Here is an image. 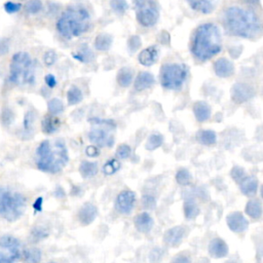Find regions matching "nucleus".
Segmentation results:
<instances>
[{
  "instance_id": "nucleus-25",
  "label": "nucleus",
  "mask_w": 263,
  "mask_h": 263,
  "mask_svg": "<svg viewBox=\"0 0 263 263\" xmlns=\"http://www.w3.org/2000/svg\"><path fill=\"white\" fill-rule=\"evenodd\" d=\"M246 214L252 219H259L262 216V204L259 199H251L245 206Z\"/></svg>"
},
{
  "instance_id": "nucleus-7",
  "label": "nucleus",
  "mask_w": 263,
  "mask_h": 263,
  "mask_svg": "<svg viewBox=\"0 0 263 263\" xmlns=\"http://www.w3.org/2000/svg\"><path fill=\"white\" fill-rule=\"evenodd\" d=\"M88 122L96 126L88 133V139L92 144L97 147H111L114 144V137L109 132L116 127L112 119L91 117L88 119Z\"/></svg>"
},
{
  "instance_id": "nucleus-11",
  "label": "nucleus",
  "mask_w": 263,
  "mask_h": 263,
  "mask_svg": "<svg viewBox=\"0 0 263 263\" xmlns=\"http://www.w3.org/2000/svg\"><path fill=\"white\" fill-rule=\"evenodd\" d=\"M136 202V194L130 190L121 191L115 200V209L122 215H128L133 211Z\"/></svg>"
},
{
  "instance_id": "nucleus-47",
  "label": "nucleus",
  "mask_w": 263,
  "mask_h": 263,
  "mask_svg": "<svg viewBox=\"0 0 263 263\" xmlns=\"http://www.w3.org/2000/svg\"><path fill=\"white\" fill-rule=\"evenodd\" d=\"M1 119L4 125H9L13 120V113L9 108H4L1 114Z\"/></svg>"
},
{
  "instance_id": "nucleus-39",
  "label": "nucleus",
  "mask_w": 263,
  "mask_h": 263,
  "mask_svg": "<svg viewBox=\"0 0 263 263\" xmlns=\"http://www.w3.org/2000/svg\"><path fill=\"white\" fill-rule=\"evenodd\" d=\"M42 9V2L40 0H29L25 4V11L29 14H36Z\"/></svg>"
},
{
  "instance_id": "nucleus-49",
  "label": "nucleus",
  "mask_w": 263,
  "mask_h": 263,
  "mask_svg": "<svg viewBox=\"0 0 263 263\" xmlns=\"http://www.w3.org/2000/svg\"><path fill=\"white\" fill-rule=\"evenodd\" d=\"M85 154L88 157H97L100 155V150L96 145H89L85 149Z\"/></svg>"
},
{
  "instance_id": "nucleus-2",
  "label": "nucleus",
  "mask_w": 263,
  "mask_h": 263,
  "mask_svg": "<svg viewBox=\"0 0 263 263\" xmlns=\"http://www.w3.org/2000/svg\"><path fill=\"white\" fill-rule=\"evenodd\" d=\"M221 49L222 37L216 25L208 23L197 27L191 42V52L196 59L208 61L218 54Z\"/></svg>"
},
{
  "instance_id": "nucleus-41",
  "label": "nucleus",
  "mask_w": 263,
  "mask_h": 263,
  "mask_svg": "<svg viewBox=\"0 0 263 263\" xmlns=\"http://www.w3.org/2000/svg\"><path fill=\"white\" fill-rule=\"evenodd\" d=\"M48 235V231L43 227H35L31 231V240L34 242H37L43 238H45Z\"/></svg>"
},
{
  "instance_id": "nucleus-13",
  "label": "nucleus",
  "mask_w": 263,
  "mask_h": 263,
  "mask_svg": "<svg viewBox=\"0 0 263 263\" xmlns=\"http://www.w3.org/2000/svg\"><path fill=\"white\" fill-rule=\"evenodd\" d=\"M255 96L254 88L246 83H237L232 87L231 90V97L232 100L237 103L241 104L249 100H251Z\"/></svg>"
},
{
  "instance_id": "nucleus-54",
  "label": "nucleus",
  "mask_w": 263,
  "mask_h": 263,
  "mask_svg": "<svg viewBox=\"0 0 263 263\" xmlns=\"http://www.w3.org/2000/svg\"><path fill=\"white\" fill-rule=\"evenodd\" d=\"M243 1L249 4H257V3H259L260 0H243Z\"/></svg>"
},
{
  "instance_id": "nucleus-30",
  "label": "nucleus",
  "mask_w": 263,
  "mask_h": 263,
  "mask_svg": "<svg viewBox=\"0 0 263 263\" xmlns=\"http://www.w3.org/2000/svg\"><path fill=\"white\" fill-rule=\"evenodd\" d=\"M196 139L197 141L205 146H211L214 145L217 141V135L214 130L211 129H202L199 130L196 135Z\"/></svg>"
},
{
  "instance_id": "nucleus-50",
  "label": "nucleus",
  "mask_w": 263,
  "mask_h": 263,
  "mask_svg": "<svg viewBox=\"0 0 263 263\" xmlns=\"http://www.w3.org/2000/svg\"><path fill=\"white\" fill-rule=\"evenodd\" d=\"M44 81H45V84L49 87V88H53L55 85H57V79L55 77L52 75V74H47L45 77H44Z\"/></svg>"
},
{
  "instance_id": "nucleus-44",
  "label": "nucleus",
  "mask_w": 263,
  "mask_h": 263,
  "mask_svg": "<svg viewBox=\"0 0 263 263\" xmlns=\"http://www.w3.org/2000/svg\"><path fill=\"white\" fill-rule=\"evenodd\" d=\"M130 152H132V149L128 145L121 144L116 149V156L120 159H126V158L129 157Z\"/></svg>"
},
{
  "instance_id": "nucleus-43",
  "label": "nucleus",
  "mask_w": 263,
  "mask_h": 263,
  "mask_svg": "<svg viewBox=\"0 0 263 263\" xmlns=\"http://www.w3.org/2000/svg\"><path fill=\"white\" fill-rule=\"evenodd\" d=\"M141 39L139 36L137 35H133L128 38V41H127V47H128V50L129 52H135L137 51L140 47H141Z\"/></svg>"
},
{
  "instance_id": "nucleus-15",
  "label": "nucleus",
  "mask_w": 263,
  "mask_h": 263,
  "mask_svg": "<svg viewBox=\"0 0 263 263\" xmlns=\"http://www.w3.org/2000/svg\"><path fill=\"white\" fill-rule=\"evenodd\" d=\"M97 216H98V208L90 202L84 203L78 212L79 222L84 226L91 224L96 220Z\"/></svg>"
},
{
  "instance_id": "nucleus-3",
  "label": "nucleus",
  "mask_w": 263,
  "mask_h": 263,
  "mask_svg": "<svg viewBox=\"0 0 263 263\" xmlns=\"http://www.w3.org/2000/svg\"><path fill=\"white\" fill-rule=\"evenodd\" d=\"M69 156L65 144L57 141L53 145L45 140L42 141L36 150V165L45 173L55 174L63 170L68 163Z\"/></svg>"
},
{
  "instance_id": "nucleus-14",
  "label": "nucleus",
  "mask_w": 263,
  "mask_h": 263,
  "mask_svg": "<svg viewBox=\"0 0 263 263\" xmlns=\"http://www.w3.org/2000/svg\"><path fill=\"white\" fill-rule=\"evenodd\" d=\"M185 235V228L182 226H175L167 229L163 233V242L171 248H176L181 245Z\"/></svg>"
},
{
  "instance_id": "nucleus-10",
  "label": "nucleus",
  "mask_w": 263,
  "mask_h": 263,
  "mask_svg": "<svg viewBox=\"0 0 263 263\" xmlns=\"http://www.w3.org/2000/svg\"><path fill=\"white\" fill-rule=\"evenodd\" d=\"M22 255L21 242L11 235L0 237V263H15Z\"/></svg>"
},
{
  "instance_id": "nucleus-35",
  "label": "nucleus",
  "mask_w": 263,
  "mask_h": 263,
  "mask_svg": "<svg viewBox=\"0 0 263 263\" xmlns=\"http://www.w3.org/2000/svg\"><path fill=\"white\" fill-rule=\"evenodd\" d=\"M176 181L179 185L186 186L192 182V175L186 168H181L176 174Z\"/></svg>"
},
{
  "instance_id": "nucleus-52",
  "label": "nucleus",
  "mask_w": 263,
  "mask_h": 263,
  "mask_svg": "<svg viewBox=\"0 0 263 263\" xmlns=\"http://www.w3.org/2000/svg\"><path fill=\"white\" fill-rule=\"evenodd\" d=\"M171 263H191V260L183 255H179L177 257H175Z\"/></svg>"
},
{
  "instance_id": "nucleus-21",
  "label": "nucleus",
  "mask_w": 263,
  "mask_h": 263,
  "mask_svg": "<svg viewBox=\"0 0 263 263\" xmlns=\"http://www.w3.org/2000/svg\"><path fill=\"white\" fill-rule=\"evenodd\" d=\"M187 2L193 10L209 14L215 10L218 0H187Z\"/></svg>"
},
{
  "instance_id": "nucleus-42",
  "label": "nucleus",
  "mask_w": 263,
  "mask_h": 263,
  "mask_svg": "<svg viewBox=\"0 0 263 263\" xmlns=\"http://www.w3.org/2000/svg\"><path fill=\"white\" fill-rule=\"evenodd\" d=\"M142 205L145 210H154L156 208V199L150 194H145L142 197Z\"/></svg>"
},
{
  "instance_id": "nucleus-29",
  "label": "nucleus",
  "mask_w": 263,
  "mask_h": 263,
  "mask_svg": "<svg viewBox=\"0 0 263 263\" xmlns=\"http://www.w3.org/2000/svg\"><path fill=\"white\" fill-rule=\"evenodd\" d=\"M113 42V38L108 33H101L95 39V47L100 51L108 50Z\"/></svg>"
},
{
  "instance_id": "nucleus-9",
  "label": "nucleus",
  "mask_w": 263,
  "mask_h": 263,
  "mask_svg": "<svg viewBox=\"0 0 263 263\" xmlns=\"http://www.w3.org/2000/svg\"><path fill=\"white\" fill-rule=\"evenodd\" d=\"M138 23L146 28L153 27L159 18V9L155 0H134Z\"/></svg>"
},
{
  "instance_id": "nucleus-6",
  "label": "nucleus",
  "mask_w": 263,
  "mask_h": 263,
  "mask_svg": "<svg viewBox=\"0 0 263 263\" xmlns=\"http://www.w3.org/2000/svg\"><path fill=\"white\" fill-rule=\"evenodd\" d=\"M27 206L26 197L6 187H0V216L12 222L17 220Z\"/></svg>"
},
{
  "instance_id": "nucleus-24",
  "label": "nucleus",
  "mask_w": 263,
  "mask_h": 263,
  "mask_svg": "<svg viewBox=\"0 0 263 263\" xmlns=\"http://www.w3.org/2000/svg\"><path fill=\"white\" fill-rule=\"evenodd\" d=\"M60 125H61L60 119L51 114L44 116V118L41 121L42 132L47 135L55 133L60 128Z\"/></svg>"
},
{
  "instance_id": "nucleus-33",
  "label": "nucleus",
  "mask_w": 263,
  "mask_h": 263,
  "mask_svg": "<svg viewBox=\"0 0 263 263\" xmlns=\"http://www.w3.org/2000/svg\"><path fill=\"white\" fill-rule=\"evenodd\" d=\"M83 99L82 91L76 85H72L67 91V102L69 105H77Z\"/></svg>"
},
{
  "instance_id": "nucleus-26",
  "label": "nucleus",
  "mask_w": 263,
  "mask_h": 263,
  "mask_svg": "<svg viewBox=\"0 0 263 263\" xmlns=\"http://www.w3.org/2000/svg\"><path fill=\"white\" fill-rule=\"evenodd\" d=\"M134 78V70L128 67H123L117 72V83L121 87H127L130 85Z\"/></svg>"
},
{
  "instance_id": "nucleus-23",
  "label": "nucleus",
  "mask_w": 263,
  "mask_h": 263,
  "mask_svg": "<svg viewBox=\"0 0 263 263\" xmlns=\"http://www.w3.org/2000/svg\"><path fill=\"white\" fill-rule=\"evenodd\" d=\"M193 113L198 122H204L211 117V107L203 101H197L193 105Z\"/></svg>"
},
{
  "instance_id": "nucleus-27",
  "label": "nucleus",
  "mask_w": 263,
  "mask_h": 263,
  "mask_svg": "<svg viewBox=\"0 0 263 263\" xmlns=\"http://www.w3.org/2000/svg\"><path fill=\"white\" fill-rule=\"evenodd\" d=\"M73 59L81 63H89L93 60V52L90 50L87 44H82L75 52L72 53Z\"/></svg>"
},
{
  "instance_id": "nucleus-5",
  "label": "nucleus",
  "mask_w": 263,
  "mask_h": 263,
  "mask_svg": "<svg viewBox=\"0 0 263 263\" xmlns=\"http://www.w3.org/2000/svg\"><path fill=\"white\" fill-rule=\"evenodd\" d=\"M9 81L18 86L35 83V63L29 53L18 51L12 55L9 65Z\"/></svg>"
},
{
  "instance_id": "nucleus-36",
  "label": "nucleus",
  "mask_w": 263,
  "mask_h": 263,
  "mask_svg": "<svg viewBox=\"0 0 263 263\" xmlns=\"http://www.w3.org/2000/svg\"><path fill=\"white\" fill-rule=\"evenodd\" d=\"M47 110H48L49 114L58 115V114L63 112L64 104H63V102L60 99L53 98V99L48 101V103H47Z\"/></svg>"
},
{
  "instance_id": "nucleus-53",
  "label": "nucleus",
  "mask_w": 263,
  "mask_h": 263,
  "mask_svg": "<svg viewBox=\"0 0 263 263\" xmlns=\"http://www.w3.org/2000/svg\"><path fill=\"white\" fill-rule=\"evenodd\" d=\"M42 203H43V198L38 197L33 203V209L35 212H41L42 211Z\"/></svg>"
},
{
  "instance_id": "nucleus-22",
  "label": "nucleus",
  "mask_w": 263,
  "mask_h": 263,
  "mask_svg": "<svg viewBox=\"0 0 263 263\" xmlns=\"http://www.w3.org/2000/svg\"><path fill=\"white\" fill-rule=\"evenodd\" d=\"M154 82H155L154 76L150 72L143 71V72H140L136 77L134 86L136 90L142 91L147 88H150L154 84Z\"/></svg>"
},
{
  "instance_id": "nucleus-38",
  "label": "nucleus",
  "mask_w": 263,
  "mask_h": 263,
  "mask_svg": "<svg viewBox=\"0 0 263 263\" xmlns=\"http://www.w3.org/2000/svg\"><path fill=\"white\" fill-rule=\"evenodd\" d=\"M35 121V113L33 111H28L24 117V130L26 135H31Z\"/></svg>"
},
{
  "instance_id": "nucleus-1",
  "label": "nucleus",
  "mask_w": 263,
  "mask_h": 263,
  "mask_svg": "<svg viewBox=\"0 0 263 263\" xmlns=\"http://www.w3.org/2000/svg\"><path fill=\"white\" fill-rule=\"evenodd\" d=\"M224 27L228 34L254 39L261 34V22L255 11L239 6L228 7L224 13Z\"/></svg>"
},
{
  "instance_id": "nucleus-17",
  "label": "nucleus",
  "mask_w": 263,
  "mask_h": 263,
  "mask_svg": "<svg viewBox=\"0 0 263 263\" xmlns=\"http://www.w3.org/2000/svg\"><path fill=\"white\" fill-rule=\"evenodd\" d=\"M158 55H159L158 47L156 45H151L149 47H146L139 53L138 60L141 65L145 67H150L157 62Z\"/></svg>"
},
{
  "instance_id": "nucleus-37",
  "label": "nucleus",
  "mask_w": 263,
  "mask_h": 263,
  "mask_svg": "<svg viewBox=\"0 0 263 263\" xmlns=\"http://www.w3.org/2000/svg\"><path fill=\"white\" fill-rule=\"evenodd\" d=\"M120 166H121V164L117 159H115V158L109 159L103 166V173L107 176H111V175L115 174L120 168Z\"/></svg>"
},
{
  "instance_id": "nucleus-12",
  "label": "nucleus",
  "mask_w": 263,
  "mask_h": 263,
  "mask_svg": "<svg viewBox=\"0 0 263 263\" xmlns=\"http://www.w3.org/2000/svg\"><path fill=\"white\" fill-rule=\"evenodd\" d=\"M226 223L228 228L235 233L245 232L249 227V221L240 212L229 214L226 218Z\"/></svg>"
},
{
  "instance_id": "nucleus-34",
  "label": "nucleus",
  "mask_w": 263,
  "mask_h": 263,
  "mask_svg": "<svg viewBox=\"0 0 263 263\" xmlns=\"http://www.w3.org/2000/svg\"><path fill=\"white\" fill-rule=\"evenodd\" d=\"M163 143V137L160 134H152L146 141L145 148L149 151H154L159 148Z\"/></svg>"
},
{
  "instance_id": "nucleus-20",
  "label": "nucleus",
  "mask_w": 263,
  "mask_h": 263,
  "mask_svg": "<svg viewBox=\"0 0 263 263\" xmlns=\"http://www.w3.org/2000/svg\"><path fill=\"white\" fill-rule=\"evenodd\" d=\"M241 193L248 197H253L257 194L258 180L253 176H246L238 182Z\"/></svg>"
},
{
  "instance_id": "nucleus-40",
  "label": "nucleus",
  "mask_w": 263,
  "mask_h": 263,
  "mask_svg": "<svg viewBox=\"0 0 263 263\" xmlns=\"http://www.w3.org/2000/svg\"><path fill=\"white\" fill-rule=\"evenodd\" d=\"M110 6L118 14H123L128 9V3L126 0H111Z\"/></svg>"
},
{
  "instance_id": "nucleus-51",
  "label": "nucleus",
  "mask_w": 263,
  "mask_h": 263,
  "mask_svg": "<svg viewBox=\"0 0 263 263\" xmlns=\"http://www.w3.org/2000/svg\"><path fill=\"white\" fill-rule=\"evenodd\" d=\"M9 50V41L8 39H1L0 40V55L6 54Z\"/></svg>"
},
{
  "instance_id": "nucleus-18",
  "label": "nucleus",
  "mask_w": 263,
  "mask_h": 263,
  "mask_svg": "<svg viewBox=\"0 0 263 263\" xmlns=\"http://www.w3.org/2000/svg\"><path fill=\"white\" fill-rule=\"evenodd\" d=\"M228 251V246L222 238L216 237L212 239L209 243V253L213 258H224L227 256Z\"/></svg>"
},
{
  "instance_id": "nucleus-48",
  "label": "nucleus",
  "mask_w": 263,
  "mask_h": 263,
  "mask_svg": "<svg viewBox=\"0 0 263 263\" xmlns=\"http://www.w3.org/2000/svg\"><path fill=\"white\" fill-rule=\"evenodd\" d=\"M57 61V53L53 50H48L43 55V62L47 67H50L53 65Z\"/></svg>"
},
{
  "instance_id": "nucleus-31",
  "label": "nucleus",
  "mask_w": 263,
  "mask_h": 263,
  "mask_svg": "<svg viewBox=\"0 0 263 263\" xmlns=\"http://www.w3.org/2000/svg\"><path fill=\"white\" fill-rule=\"evenodd\" d=\"M199 208L193 198H188L184 202V215L187 220H193L199 215Z\"/></svg>"
},
{
  "instance_id": "nucleus-28",
  "label": "nucleus",
  "mask_w": 263,
  "mask_h": 263,
  "mask_svg": "<svg viewBox=\"0 0 263 263\" xmlns=\"http://www.w3.org/2000/svg\"><path fill=\"white\" fill-rule=\"evenodd\" d=\"M99 167L98 164L93 161H87L84 160L79 165V173L82 176V178H92L98 174Z\"/></svg>"
},
{
  "instance_id": "nucleus-8",
  "label": "nucleus",
  "mask_w": 263,
  "mask_h": 263,
  "mask_svg": "<svg viewBox=\"0 0 263 263\" xmlns=\"http://www.w3.org/2000/svg\"><path fill=\"white\" fill-rule=\"evenodd\" d=\"M188 68L184 64L168 63L160 68V83L165 89H179L187 79Z\"/></svg>"
},
{
  "instance_id": "nucleus-32",
  "label": "nucleus",
  "mask_w": 263,
  "mask_h": 263,
  "mask_svg": "<svg viewBox=\"0 0 263 263\" xmlns=\"http://www.w3.org/2000/svg\"><path fill=\"white\" fill-rule=\"evenodd\" d=\"M24 263H39L41 260V251L37 248H29L23 251Z\"/></svg>"
},
{
  "instance_id": "nucleus-16",
  "label": "nucleus",
  "mask_w": 263,
  "mask_h": 263,
  "mask_svg": "<svg viewBox=\"0 0 263 263\" xmlns=\"http://www.w3.org/2000/svg\"><path fill=\"white\" fill-rule=\"evenodd\" d=\"M214 71L218 77L227 78L234 73V65L230 60L220 58L214 63Z\"/></svg>"
},
{
  "instance_id": "nucleus-45",
  "label": "nucleus",
  "mask_w": 263,
  "mask_h": 263,
  "mask_svg": "<svg viewBox=\"0 0 263 263\" xmlns=\"http://www.w3.org/2000/svg\"><path fill=\"white\" fill-rule=\"evenodd\" d=\"M230 176H231V178L238 184V182H239L241 179H243V178L247 176V174H246V172H245V170H243L242 167L236 165V166H233V168L231 170Z\"/></svg>"
},
{
  "instance_id": "nucleus-19",
  "label": "nucleus",
  "mask_w": 263,
  "mask_h": 263,
  "mask_svg": "<svg viewBox=\"0 0 263 263\" xmlns=\"http://www.w3.org/2000/svg\"><path fill=\"white\" fill-rule=\"evenodd\" d=\"M134 224H135L136 229L139 232L147 233V232H149L152 229V227L154 225V221H153V219H152V217H151V215L149 213L143 212V213L138 214L135 217Z\"/></svg>"
},
{
  "instance_id": "nucleus-55",
  "label": "nucleus",
  "mask_w": 263,
  "mask_h": 263,
  "mask_svg": "<svg viewBox=\"0 0 263 263\" xmlns=\"http://www.w3.org/2000/svg\"><path fill=\"white\" fill-rule=\"evenodd\" d=\"M47 263H55V262H47Z\"/></svg>"
},
{
  "instance_id": "nucleus-46",
  "label": "nucleus",
  "mask_w": 263,
  "mask_h": 263,
  "mask_svg": "<svg viewBox=\"0 0 263 263\" xmlns=\"http://www.w3.org/2000/svg\"><path fill=\"white\" fill-rule=\"evenodd\" d=\"M3 7L7 13H15L22 8V4L12 1H7Z\"/></svg>"
},
{
  "instance_id": "nucleus-4",
  "label": "nucleus",
  "mask_w": 263,
  "mask_h": 263,
  "mask_svg": "<svg viewBox=\"0 0 263 263\" xmlns=\"http://www.w3.org/2000/svg\"><path fill=\"white\" fill-rule=\"evenodd\" d=\"M89 27V12L80 5L68 7L57 22L58 32L66 39H72L84 34Z\"/></svg>"
}]
</instances>
